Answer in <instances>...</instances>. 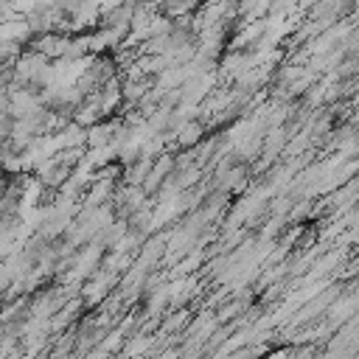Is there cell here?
I'll return each instance as SVG.
<instances>
[{"mask_svg":"<svg viewBox=\"0 0 359 359\" xmlns=\"http://www.w3.org/2000/svg\"><path fill=\"white\" fill-rule=\"evenodd\" d=\"M28 39H34V28H31V22H28V17H25V14L0 17V42L25 45Z\"/></svg>","mask_w":359,"mask_h":359,"instance_id":"obj_1","label":"cell"},{"mask_svg":"<svg viewBox=\"0 0 359 359\" xmlns=\"http://www.w3.org/2000/svg\"><path fill=\"white\" fill-rule=\"evenodd\" d=\"M90 95H95V101H98V107H101V115L104 118H109L121 104H123V90H121V79H115V76H109L95 93H90Z\"/></svg>","mask_w":359,"mask_h":359,"instance_id":"obj_2","label":"cell"},{"mask_svg":"<svg viewBox=\"0 0 359 359\" xmlns=\"http://www.w3.org/2000/svg\"><path fill=\"white\" fill-rule=\"evenodd\" d=\"M202 123L199 121H185L182 126H177V143L182 146V149H188V146H194V143H199V137H202Z\"/></svg>","mask_w":359,"mask_h":359,"instance_id":"obj_3","label":"cell"},{"mask_svg":"<svg viewBox=\"0 0 359 359\" xmlns=\"http://www.w3.org/2000/svg\"><path fill=\"white\" fill-rule=\"evenodd\" d=\"M182 323H185V311H180L177 317H171V320L165 323V331H174V328H180Z\"/></svg>","mask_w":359,"mask_h":359,"instance_id":"obj_4","label":"cell"},{"mask_svg":"<svg viewBox=\"0 0 359 359\" xmlns=\"http://www.w3.org/2000/svg\"><path fill=\"white\" fill-rule=\"evenodd\" d=\"M3 191H6V171L0 168V196H3Z\"/></svg>","mask_w":359,"mask_h":359,"instance_id":"obj_5","label":"cell"}]
</instances>
